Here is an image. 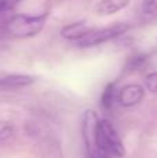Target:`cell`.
Wrapping results in <instances>:
<instances>
[{
    "label": "cell",
    "mask_w": 157,
    "mask_h": 158,
    "mask_svg": "<svg viewBox=\"0 0 157 158\" xmlns=\"http://www.w3.org/2000/svg\"><path fill=\"white\" fill-rule=\"evenodd\" d=\"M95 147L117 158L124 157L125 150L117 131L107 119L99 121L95 136Z\"/></svg>",
    "instance_id": "obj_1"
},
{
    "label": "cell",
    "mask_w": 157,
    "mask_h": 158,
    "mask_svg": "<svg viewBox=\"0 0 157 158\" xmlns=\"http://www.w3.org/2000/svg\"><path fill=\"white\" fill-rule=\"evenodd\" d=\"M47 18V13L39 15H18L11 17L6 24V31L15 38H31L39 33L45 27Z\"/></svg>",
    "instance_id": "obj_2"
},
{
    "label": "cell",
    "mask_w": 157,
    "mask_h": 158,
    "mask_svg": "<svg viewBox=\"0 0 157 158\" xmlns=\"http://www.w3.org/2000/svg\"><path fill=\"white\" fill-rule=\"evenodd\" d=\"M128 29H129V27H128L127 24H116V25H113V27L103 28V29H92L88 35H85L82 39L77 40V46L78 47L97 46V44L106 43V42L122 35V33H125Z\"/></svg>",
    "instance_id": "obj_3"
},
{
    "label": "cell",
    "mask_w": 157,
    "mask_h": 158,
    "mask_svg": "<svg viewBox=\"0 0 157 158\" xmlns=\"http://www.w3.org/2000/svg\"><path fill=\"white\" fill-rule=\"evenodd\" d=\"M145 96V90L141 85L136 83H131V85H125L121 90H120L117 100L121 104L122 107H134L136 104H139L142 101Z\"/></svg>",
    "instance_id": "obj_4"
},
{
    "label": "cell",
    "mask_w": 157,
    "mask_h": 158,
    "mask_svg": "<svg viewBox=\"0 0 157 158\" xmlns=\"http://www.w3.org/2000/svg\"><path fill=\"white\" fill-rule=\"evenodd\" d=\"M91 31H92V28H89L85 21H78V22H74V24H70L67 27H64L61 29V36L64 39L77 42L79 39H82L85 35H88Z\"/></svg>",
    "instance_id": "obj_5"
},
{
    "label": "cell",
    "mask_w": 157,
    "mask_h": 158,
    "mask_svg": "<svg viewBox=\"0 0 157 158\" xmlns=\"http://www.w3.org/2000/svg\"><path fill=\"white\" fill-rule=\"evenodd\" d=\"M33 79L29 75H8V77L0 78V90H10V89H18L33 83Z\"/></svg>",
    "instance_id": "obj_6"
},
{
    "label": "cell",
    "mask_w": 157,
    "mask_h": 158,
    "mask_svg": "<svg viewBox=\"0 0 157 158\" xmlns=\"http://www.w3.org/2000/svg\"><path fill=\"white\" fill-rule=\"evenodd\" d=\"M131 0H100L97 3V14L100 15H110V14H116L117 11L125 8L129 4Z\"/></svg>",
    "instance_id": "obj_7"
},
{
    "label": "cell",
    "mask_w": 157,
    "mask_h": 158,
    "mask_svg": "<svg viewBox=\"0 0 157 158\" xmlns=\"http://www.w3.org/2000/svg\"><path fill=\"white\" fill-rule=\"evenodd\" d=\"M114 100H116V90H114V85L110 83L106 86L104 92L102 94V106L106 110H110L114 104Z\"/></svg>",
    "instance_id": "obj_8"
},
{
    "label": "cell",
    "mask_w": 157,
    "mask_h": 158,
    "mask_svg": "<svg viewBox=\"0 0 157 158\" xmlns=\"http://www.w3.org/2000/svg\"><path fill=\"white\" fill-rule=\"evenodd\" d=\"M147 57L143 54H138L135 57H132L127 64V69L128 71H139V69L143 68V65L146 64Z\"/></svg>",
    "instance_id": "obj_9"
},
{
    "label": "cell",
    "mask_w": 157,
    "mask_h": 158,
    "mask_svg": "<svg viewBox=\"0 0 157 158\" xmlns=\"http://www.w3.org/2000/svg\"><path fill=\"white\" fill-rule=\"evenodd\" d=\"M14 133V128L8 122H0V142L10 139Z\"/></svg>",
    "instance_id": "obj_10"
},
{
    "label": "cell",
    "mask_w": 157,
    "mask_h": 158,
    "mask_svg": "<svg viewBox=\"0 0 157 158\" xmlns=\"http://www.w3.org/2000/svg\"><path fill=\"white\" fill-rule=\"evenodd\" d=\"M145 86L150 93H157V72H152L145 79Z\"/></svg>",
    "instance_id": "obj_11"
},
{
    "label": "cell",
    "mask_w": 157,
    "mask_h": 158,
    "mask_svg": "<svg viewBox=\"0 0 157 158\" xmlns=\"http://www.w3.org/2000/svg\"><path fill=\"white\" fill-rule=\"evenodd\" d=\"M142 11L145 14L157 13V0H142Z\"/></svg>",
    "instance_id": "obj_12"
},
{
    "label": "cell",
    "mask_w": 157,
    "mask_h": 158,
    "mask_svg": "<svg viewBox=\"0 0 157 158\" xmlns=\"http://www.w3.org/2000/svg\"><path fill=\"white\" fill-rule=\"evenodd\" d=\"M22 0H0V13H7V11L15 8Z\"/></svg>",
    "instance_id": "obj_13"
},
{
    "label": "cell",
    "mask_w": 157,
    "mask_h": 158,
    "mask_svg": "<svg viewBox=\"0 0 157 158\" xmlns=\"http://www.w3.org/2000/svg\"><path fill=\"white\" fill-rule=\"evenodd\" d=\"M88 158H110V156L107 153H104V151H100L95 147L88 150Z\"/></svg>",
    "instance_id": "obj_14"
}]
</instances>
